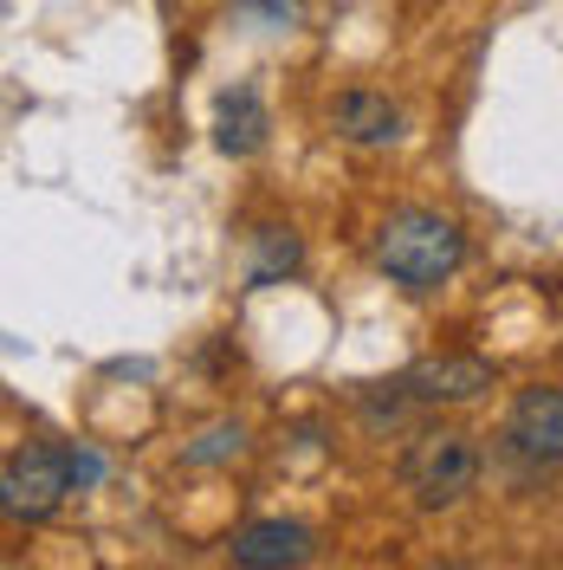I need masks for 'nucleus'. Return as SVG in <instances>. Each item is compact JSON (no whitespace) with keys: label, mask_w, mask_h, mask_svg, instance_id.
I'll return each instance as SVG.
<instances>
[{"label":"nucleus","mask_w":563,"mask_h":570,"mask_svg":"<svg viewBox=\"0 0 563 570\" xmlns=\"http://www.w3.org/2000/svg\"><path fill=\"white\" fill-rule=\"evenodd\" d=\"M71 480H78V487L105 480V461H98V454H78V448H71Z\"/></svg>","instance_id":"9b49d317"},{"label":"nucleus","mask_w":563,"mask_h":570,"mask_svg":"<svg viewBox=\"0 0 563 570\" xmlns=\"http://www.w3.org/2000/svg\"><path fill=\"white\" fill-rule=\"evenodd\" d=\"M505 448L525 454L531 466H563V390H518L505 415Z\"/></svg>","instance_id":"20e7f679"},{"label":"nucleus","mask_w":563,"mask_h":570,"mask_svg":"<svg viewBox=\"0 0 563 570\" xmlns=\"http://www.w3.org/2000/svg\"><path fill=\"white\" fill-rule=\"evenodd\" d=\"M78 480H71V448H20L7 473H0V505H7V519H52L59 512V499L71 493Z\"/></svg>","instance_id":"7ed1b4c3"},{"label":"nucleus","mask_w":563,"mask_h":570,"mask_svg":"<svg viewBox=\"0 0 563 570\" xmlns=\"http://www.w3.org/2000/svg\"><path fill=\"white\" fill-rule=\"evenodd\" d=\"M227 448H240V428H214L201 448H188V461H220Z\"/></svg>","instance_id":"9d476101"},{"label":"nucleus","mask_w":563,"mask_h":570,"mask_svg":"<svg viewBox=\"0 0 563 570\" xmlns=\"http://www.w3.org/2000/svg\"><path fill=\"white\" fill-rule=\"evenodd\" d=\"M402 383L415 402H473V395L493 390V363L486 356H427Z\"/></svg>","instance_id":"39448f33"},{"label":"nucleus","mask_w":563,"mask_h":570,"mask_svg":"<svg viewBox=\"0 0 563 570\" xmlns=\"http://www.w3.org/2000/svg\"><path fill=\"white\" fill-rule=\"evenodd\" d=\"M337 130L350 142H395L402 137V110L376 98V91H350V98H337Z\"/></svg>","instance_id":"6e6552de"},{"label":"nucleus","mask_w":563,"mask_h":570,"mask_svg":"<svg viewBox=\"0 0 563 570\" xmlns=\"http://www.w3.org/2000/svg\"><path fill=\"white\" fill-rule=\"evenodd\" d=\"M214 142H220V156H253L266 142V105H259L253 85L220 91V105H214Z\"/></svg>","instance_id":"0eeeda50"},{"label":"nucleus","mask_w":563,"mask_h":570,"mask_svg":"<svg viewBox=\"0 0 563 570\" xmlns=\"http://www.w3.org/2000/svg\"><path fill=\"white\" fill-rule=\"evenodd\" d=\"M376 266L408 292H434L460 266V227L447 214H427V208L388 214L383 234H376Z\"/></svg>","instance_id":"f257e3e1"},{"label":"nucleus","mask_w":563,"mask_h":570,"mask_svg":"<svg viewBox=\"0 0 563 570\" xmlns=\"http://www.w3.org/2000/svg\"><path fill=\"white\" fill-rule=\"evenodd\" d=\"M473 473H480V454H473L466 434H422L402 454V480H408L415 505H427V512H441V505L473 493Z\"/></svg>","instance_id":"f03ea898"},{"label":"nucleus","mask_w":563,"mask_h":570,"mask_svg":"<svg viewBox=\"0 0 563 570\" xmlns=\"http://www.w3.org/2000/svg\"><path fill=\"white\" fill-rule=\"evenodd\" d=\"M312 558V532L292 525V519H259L234 538V564L247 570H285V564H305Z\"/></svg>","instance_id":"423d86ee"},{"label":"nucleus","mask_w":563,"mask_h":570,"mask_svg":"<svg viewBox=\"0 0 563 570\" xmlns=\"http://www.w3.org/2000/svg\"><path fill=\"white\" fill-rule=\"evenodd\" d=\"M285 273H298V234L292 227H259L247 259V285H279Z\"/></svg>","instance_id":"1a4fd4ad"}]
</instances>
